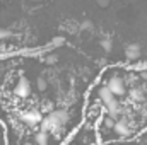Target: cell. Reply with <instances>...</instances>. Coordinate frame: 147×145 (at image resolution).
<instances>
[{
  "label": "cell",
  "mask_w": 147,
  "mask_h": 145,
  "mask_svg": "<svg viewBox=\"0 0 147 145\" xmlns=\"http://www.w3.org/2000/svg\"><path fill=\"white\" fill-rule=\"evenodd\" d=\"M111 130H113L118 137H128V135H130V125H128V121H127L125 118L116 119Z\"/></svg>",
  "instance_id": "5b68a950"
},
{
  "label": "cell",
  "mask_w": 147,
  "mask_h": 145,
  "mask_svg": "<svg viewBox=\"0 0 147 145\" xmlns=\"http://www.w3.org/2000/svg\"><path fill=\"white\" fill-rule=\"evenodd\" d=\"M31 2H43V0H31Z\"/></svg>",
  "instance_id": "d6986e66"
},
{
  "label": "cell",
  "mask_w": 147,
  "mask_h": 145,
  "mask_svg": "<svg viewBox=\"0 0 147 145\" xmlns=\"http://www.w3.org/2000/svg\"><path fill=\"white\" fill-rule=\"evenodd\" d=\"M14 92H16V96L22 97V99L29 97V96H31V84H29V80H28L26 77H19V82H17Z\"/></svg>",
  "instance_id": "277c9868"
},
{
  "label": "cell",
  "mask_w": 147,
  "mask_h": 145,
  "mask_svg": "<svg viewBox=\"0 0 147 145\" xmlns=\"http://www.w3.org/2000/svg\"><path fill=\"white\" fill-rule=\"evenodd\" d=\"M128 97H130L134 103H142V99H144V92H142L140 89H132V91L128 92Z\"/></svg>",
  "instance_id": "30bf717a"
},
{
  "label": "cell",
  "mask_w": 147,
  "mask_h": 145,
  "mask_svg": "<svg viewBox=\"0 0 147 145\" xmlns=\"http://www.w3.org/2000/svg\"><path fill=\"white\" fill-rule=\"evenodd\" d=\"M101 50H105V51H110L111 48H113V39L111 38H105V39H101Z\"/></svg>",
  "instance_id": "8fae6325"
},
{
  "label": "cell",
  "mask_w": 147,
  "mask_h": 145,
  "mask_svg": "<svg viewBox=\"0 0 147 145\" xmlns=\"http://www.w3.org/2000/svg\"><path fill=\"white\" fill-rule=\"evenodd\" d=\"M48 133L46 132H43V130H39L36 132V135H34V145H48Z\"/></svg>",
  "instance_id": "9c48e42d"
},
{
  "label": "cell",
  "mask_w": 147,
  "mask_h": 145,
  "mask_svg": "<svg viewBox=\"0 0 147 145\" xmlns=\"http://www.w3.org/2000/svg\"><path fill=\"white\" fill-rule=\"evenodd\" d=\"M69 119V111L67 109H55L51 111L46 118L41 119V130L43 132H50V130H58L62 128Z\"/></svg>",
  "instance_id": "6da1fadb"
},
{
  "label": "cell",
  "mask_w": 147,
  "mask_h": 145,
  "mask_svg": "<svg viewBox=\"0 0 147 145\" xmlns=\"http://www.w3.org/2000/svg\"><path fill=\"white\" fill-rule=\"evenodd\" d=\"M41 119H43V116L38 113V111H26V113H22L21 114V121L24 123V125H28L29 128H33V126H38L39 123H41Z\"/></svg>",
  "instance_id": "3957f363"
},
{
  "label": "cell",
  "mask_w": 147,
  "mask_h": 145,
  "mask_svg": "<svg viewBox=\"0 0 147 145\" xmlns=\"http://www.w3.org/2000/svg\"><path fill=\"white\" fill-rule=\"evenodd\" d=\"M57 60H58V56H57V55H53V53L45 56V63H46V65H55V63H57Z\"/></svg>",
  "instance_id": "5bb4252c"
},
{
  "label": "cell",
  "mask_w": 147,
  "mask_h": 145,
  "mask_svg": "<svg viewBox=\"0 0 147 145\" xmlns=\"http://www.w3.org/2000/svg\"><path fill=\"white\" fill-rule=\"evenodd\" d=\"M103 125H105V128L111 130V128H113V125H115V119H113V118H110V116H106V118L103 119Z\"/></svg>",
  "instance_id": "9a60e30c"
},
{
  "label": "cell",
  "mask_w": 147,
  "mask_h": 145,
  "mask_svg": "<svg viewBox=\"0 0 147 145\" xmlns=\"http://www.w3.org/2000/svg\"><path fill=\"white\" fill-rule=\"evenodd\" d=\"M125 56L128 60H139L142 56V46L139 43H130L127 48H125Z\"/></svg>",
  "instance_id": "8992f818"
},
{
  "label": "cell",
  "mask_w": 147,
  "mask_h": 145,
  "mask_svg": "<svg viewBox=\"0 0 147 145\" xmlns=\"http://www.w3.org/2000/svg\"><path fill=\"white\" fill-rule=\"evenodd\" d=\"M96 3H98L101 9H106V7L111 3V0H96Z\"/></svg>",
  "instance_id": "e0dca14e"
},
{
  "label": "cell",
  "mask_w": 147,
  "mask_h": 145,
  "mask_svg": "<svg viewBox=\"0 0 147 145\" xmlns=\"http://www.w3.org/2000/svg\"><path fill=\"white\" fill-rule=\"evenodd\" d=\"M106 87L111 91V94L116 97V96H125L127 94V89H125V80L120 77V75H113L108 79L106 82Z\"/></svg>",
  "instance_id": "7a4b0ae2"
},
{
  "label": "cell",
  "mask_w": 147,
  "mask_h": 145,
  "mask_svg": "<svg viewBox=\"0 0 147 145\" xmlns=\"http://www.w3.org/2000/svg\"><path fill=\"white\" fill-rule=\"evenodd\" d=\"M105 108H106V113H108V116L113 118L115 121L118 119V114H120V104H118V101L116 99H113L110 103H106L105 104Z\"/></svg>",
  "instance_id": "52a82bcc"
},
{
  "label": "cell",
  "mask_w": 147,
  "mask_h": 145,
  "mask_svg": "<svg viewBox=\"0 0 147 145\" xmlns=\"http://www.w3.org/2000/svg\"><path fill=\"white\" fill-rule=\"evenodd\" d=\"M79 29H80V31H91V29H92V22H91L89 19H86V21H82V22L79 24Z\"/></svg>",
  "instance_id": "7c38bea8"
},
{
  "label": "cell",
  "mask_w": 147,
  "mask_h": 145,
  "mask_svg": "<svg viewBox=\"0 0 147 145\" xmlns=\"http://www.w3.org/2000/svg\"><path fill=\"white\" fill-rule=\"evenodd\" d=\"M24 145H34V144H31V142H28V144H24Z\"/></svg>",
  "instance_id": "ac0fdd59"
},
{
  "label": "cell",
  "mask_w": 147,
  "mask_h": 145,
  "mask_svg": "<svg viewBox=\"0 0 147 145\" xmlns=\"http://www.w3.org/2000/svg\"><path fill=\"white\" fill-rule=\"evenodd\" d=\"M99 99H101V103H103V104H106V103H110V101L115 99V96L111 94L110 89L105 85V87H101V89H99Z\"/></svg>",
  "instance_id": "ba28073f"
},
{
  "label": "cell",
  "mask_w": 147,
  "mask_h": 145,
  "mask_svg": "<svg viewBox=\"0 0 147 145\" xmlns=\"http://www.w3.org/2000/svg\"><path fill=\"white\" fill-rule=\"evenodd\" d=\"M10 36H12L10 29H0V39H9Z\"/></svg>",
  "instance_id": "2e32d148"
},
{
  "label": "cell",
  "mask_w": 147,
  "mask_h": 145,
  "mask_svg": "<svg viewBox=\"0 0 147 145\" xmlns=\"http://www.w3.org/2000/svg\"><path fill=\"white\" fill-rule=\"evenodd\" d=\"M36 85H38V91H46V79H45L43 75H41V77H38Z\"/></svg>",
  "instance_id": "4fadbf2b"
}]
</instances>
